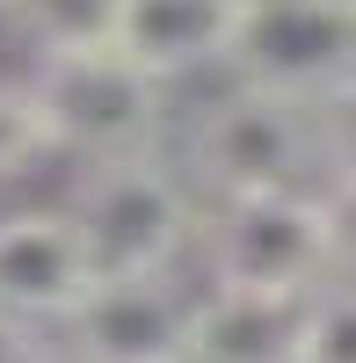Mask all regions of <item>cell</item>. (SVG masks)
<instances>
[{
  "mask_svg": "<svg viewBox=\"0 0 356 363\" xmlns=\"http://www.w3.org/2000/svg\"><path fill=\"white\" fill-rule=\"evenodd\" d=\"M204 284L233 291H284L306 298L349 269V189L306 182V189H262V196H218L196 218Z\"/></svg>",
  "mask_w": 356,
  "mask_h": 363,
  "instance_id": "6da1fadb",
  "label": "cell"
},
{
  "mask_svg": "<svg viewBox=\"0 0 356 363\" xmlns=\"http://www.w3.org/2000/svg\"><path fill=\"white\" fill-rule=\"evenodd\" d=\"M320 160H342V116L269 95V87L233 80L226 95H211L189 124V189L196 196H262V189H306V182H335L320 174Z\"/></svg>",
  "mask_w": 356,
  "mask_h": 363,
  "instance_id": "7a4b0ae2",
  "label": "cell"
},
{
  "mask_svg": "<svg viewBox=\"0 0 356 363\" xmlns=\"http://www.w3.org/2000/svg\"><path fill=\"white\" fill-rule=\"evenodd\" d=\"M22 87H29L37 124H44V145L80 160V167L160 153V138H167V87L145 66H131L116 44L44 51Z\"/></svg>",
  "mask_w": 356,
  "mask_h": 363,
  "instance_id": "3957f363",
  "label": "cell"
},
{
  "mask_svg": "<svg viewBox=\"0 0 356 363\" xmlns=\"http://www.w3.org/2000/svg\"><path fill=\"white\" fill-rule=\"evenodd\" d=\"M66 218L80 233L87 262H95V277H160L196 247L204 196L189 189V174L174 160L131 153V160L80 167Z\"/></svg>",
  "mask_w": 356,
  "mask_h": 363,
  "instance_id": "277c9868",
  "label": "cell"
},
{
  "mask_svg": "<svg viewBox=\"0 0 356 363\" xmlns=\"http://www.w3.org/2000/svg\"><path fill=\"white\" fill-rule=\"evenodd\" d=\"M356 66V0H277V8H247L233 29L226 73L269 95L342 109Z\"/></svg>",
  "mask_w": 356,
  "mask_h": 363,
  "instance_id": "5b68a950",
  "label": "cell"
},
{
  "mask_svg": "<svg viewBox=\"0 0 356 363\" xmlns=\"http://www.w3.org/2000/svg\"><path fill=\"white\" fill-rule=\"evenodd\" d=\"M51 335L66 349V363H182L189 291L174 284V269H160V277H95Z\"/></svg>",
  "mask_w": 356,
  "mask_h": 363,
  "instance_id": "8992f818",
  "label": "cell"
},
{
  "mask_svg": "<svg viewBox=\"0 0 356 363\" xmlns=\"http://www.w3.org/2000/svg\"><path fill=\"white\" fill-rule=\"evenodd\" d=\"M87 284H95V262H87L66 211L29 203L0 218V320L58 327Z\"/></svg>",
  "mask_w": 356,
  "mask_h": 363,
  "instance_id": "52a82bcc",
  "label": "cell"
},
{
  "mask_svg": "<svg viewBox=\"0 0 356 363\" xmlns=\"http://www.w3.org/2000/svg\"><path fill=\"white\" fill-rule=\"evenodd\" d=\"M233 29H240V0H116L109 44L160 87H174L189 73H218Z\"/></svg>",
  "mask_w": 356,
  "mask_h": 363,
  "instance_id": "ba28073f",
  "label": "cell"
},
{
  "mask_svg": "<svg viewBox=\"0 0 356 363\" xmlns=\"http://www.w3.org/2000/svg\"><path fill=\"white\" fill-rule=\"evenodd\" d=\"M291 327H299V298L204 284L189 291L182 363H291Z\"/></svg>",
  "mask_w": 356,
  "mask_h": 363,
  "instance_id": "9c48e42d",
  "label": "cell"
},
{
  "mask_svg": "<svg viewBox=\"0 0 356 363\" xmlns=\"http://www.w3.org/2000/svg\"><path fill=\"white\" fill-rule=\"evenodd\" d=\"M8 29L29 51H87V44H109L116 29V0H0Z\"/></svg>",
  "mask_w": 356,
  "mask_h": 363,
  "instance_id": "30bf717a",
  "label": "cell"
},
{
  "mask_svg": "<svg viewBox=\"0 0 356 363\" xmlns=\"http://www.w3.org/2000/svg\"><path fill=\"white\" fill-rule=\"evenodd\" d=\"M291 363H356V298L349 269L299 298V327H291Z\"/></svg>",
  "mask_w": 356,
  "mask_h": 363,
  "instance_id": "8fae6325",
  "label": "cell"
},
{
  "mask_svg": "<svg viewBox=\"0 0 356 363\" xmlns=\"http://www.w3.org/2000/svg\"><path fill=\"white\" fill-rule=\"evenodd\" d=\"M37 160H51V145H44L37 109H29V87L0 80V182H22Z\"/></svg>",
  "mask_w": 356,
  "mask_h": 363,
  "instance_id": "7c38bea8",
  "label": "cell"
},
{
  "mask_svg": "<svg viewBox=\"0 0 356 363\" xmlns=\"http://www.w3.org/2000/svg\"><path fill=\"white\" fill-rule=\"evenodd\" d=\"M0 363H66V349L51 342V327H29V320H0Z\"/></svg>",
  "mask_w": 356,
  "mask_h": 363,
  "instance_id": "4fadbf2b",
  "label": "cell"
},
{
  "mask_svg": "<svg viewBox=\"0 0 356 363\" xmlns=\"http://www.w3.org/2000/svg\"><path fill=\"white\" fill-rule=\"evenodd\" d=\"M247 8H277V0H240V15H247Z\"/></svg>",
  "mask_w": 356,
  "mask_h": 363,
  "instance_id": "5bb4252c",
  "label": "cell"
}]
</instances>
